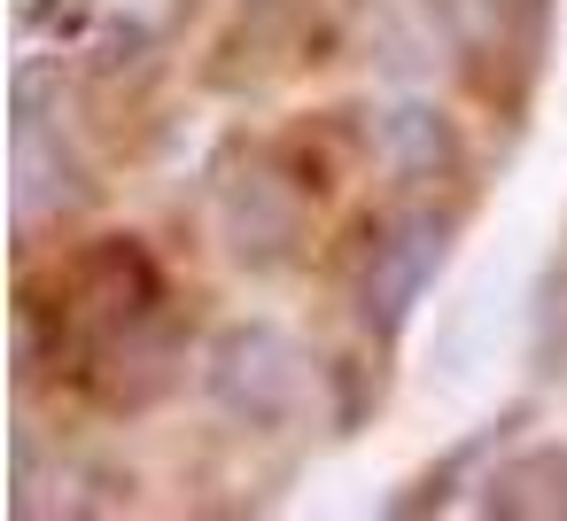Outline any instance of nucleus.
Segmentation results:
<instances>
[{
	"mask_svg": "<svg viewBox=\"0 0 567 521\" xmlns=\"http://www.w3.org/2000/svg\"><path fill=\"white\" fill-rule=\"evenodd\" d=\"M218 226H226L234 265H249V273H280V265L296 257V242H303V211H296V195H288L280 172H241V180H226Z\"/></svg>",
	"mask_w": 567,
	"mask_h": 521,
	"instance_id": "3",
	"label": "nucleus"
},
{
	"mask_svg": "<svg viewBox=\"0 0 567 521\" xmlns=\"http://www.w3.org/2000/svg\"><path fill=\"white\" fill-rule=\"evenodd\" d=\"M381 156L404 172V180H443L458 164V133L435 102H396L381 118Z\"/></svg>",
	"mask_w": 567,
	"mask_h": 521,
	"instance_id": "7",
	"label": "nucleus"
},
{
	"mask_svg": "<svg viewBox=\"0 0 567 521\" xmlns=\"http://www.w3.org/2000/svg\"><path fill=\"white\" fill-rule=\"evenodd\" d=\"M9 203H17V234H32L48 211H79L86 203V172L63 141V118L55 125H9Z\"/></svg>",
	"mask_w": 567,
	"mask_h": 521,
	"instance_id": "4",
	"label": "nucleus"
},
{
	"mask_svg": "<svg viewBox=\"0 0 567 521\" xmlns=\"http://www.w3.org/2000/svg\"><path fill=\"white\" fill-rule=\"evenodd\" d=\"M203 389L226 420L241 428H280L303 397V358L272 319H234L218 327V343L203 350Z\"/></svg>",
	"mask_w": 567,
	"mask_h": 521,
	"instance_id": "1",
	"label": "nucleus"
},
{
	"mask_svg": "<svg viewBox=\"0 0 567 521\" xmlns=\"http://www.w3.org/2000/svg\"><path fill=\"white\" fill-rule=\"evenodd\" d=\"M156 296H164V280H156V265H148L141 242H94V249L79 257V304L102 311V335L148 319Z\"/></svg>",
	"mask_w": 567,
	"mask_h": 521,
	"instance_id": "5",
	"label": "nucleus"
},
{
	"mask_svg": "<svg viewBox=\"0 0 567 521\" xmlns=\"http://www.w3.org/2000/svg\"><path fill=\"white\" fill-rule=\"evenodd\" d=\"M435 265H443V218L435 211H412V218H389L381 226V242H373V257L358 273V319H365L373 343H396L404 335V319L427 296Z\"/></svg>",
	"mask_w": 567,
	"mask_h": 521,
	"instance_id": "2",
	"label": "nucleus"
},
{
	"mask_svg": "<svg viewBox=\"0 0 567 521\" xmlns=\"http://www.w3.org/2000/svg\"><path fill=\"white\" fill-rule=\"evenodd\" d=\"M102 358H110L102 397L125 405V412H141V405H156V397L172 389V374H179V327H172L164 311H148V319L117 327V335L102 343Z\"/></svg>",
	"mask_w": 567,
	"mask_h": 521,
	"instance_id": "6",
	"label": "nucleus"
},
{
	"mask_svg": "<svg viewBox=\"0 0 567 521\" xmlns=\"http://www.w3.org/2000/svg\"><path fill=\"white\" fill-rule=\"evenodd\" d=\"M482 513H567V451L536 443L482 482Z\"/></svg>",
	"mask_w": 567,
	"mask_h": 521,
	"instance_id": "8",
	"label": "nucleus"
}]
</instances>
